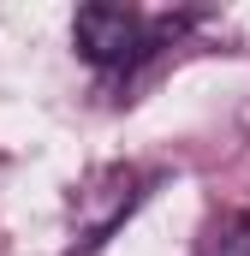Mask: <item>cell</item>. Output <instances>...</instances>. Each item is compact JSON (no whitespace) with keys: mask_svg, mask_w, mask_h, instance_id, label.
<instances>
[{"mask_svg":"<svg viewBox=\"0 0 250 256\" xmlns=\"http://www.w3.org/2000/svg\"><path fill=\"white\" fill-rule=\"evenodd\" d=\"M196 256H250V214L244 208H226L202 226L196 238Z\"/></svg>","mask_w":250,"mask_h":256,"instance_id":"obj_3","label":"cell"},{"mask_svg":"<svg viewBox=\"0 0 250 256\" xmlns=\"http://www.w3.org/2000/svg\"><path fill=\"white\" fill-rule=\"evenodd\" d=\"M137 196H143V173H137V167H102V173L78 191V202H72L78 244H102L125 214L137 208Z\"/></svg>","mask_w":250,"mask_h":256,"instance_id":"obj_2","label":"cell"},{"mask_svg":"<svg viewBox=\"0 0 250 256\" xmlns=\"http://www.w3.org/2000/svg\"><path fill=\"white\" fill-rule=\"evenodd\" d=\"M72 48L90 66H125V60H137V54L149 48V30H143V18H137L131 6L96 0V6H78V18H72Z\"/></svg>","mask_w":250,"mask_h":256,"instance_id":"obj_1","label":"cell"}]
</instances>
